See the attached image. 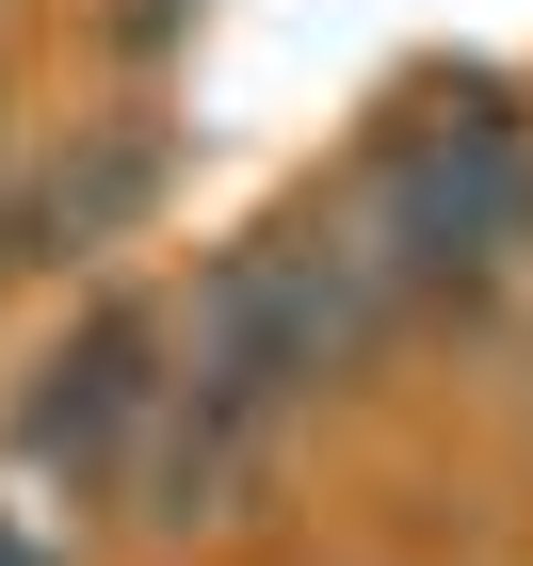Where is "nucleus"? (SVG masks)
Masks as SVG:
<instances>
[{"label": "nucleus", "instance_id": "obj_3", "mask_svg": "<svg viewBox=\"0 0 533 566\" xmlns=\"http://www.w3.org/2000/svg\"><path fill=\"white\" fill-rule=\"evenodd\" d=\"M146 195H162V130H82L65 163H33L17 195H0V260L65 275V260H97V243H114Z\"/></svg>", "mask_w": 533, "mask_h": 566}, {"label": "nucleus", "instance_id": "obj_4", "mask_svg": "<svg viewBox=\"0 0 533 566\" xmlns=\"http://www.w3.org/2000/svg\"><path fill=\"white\" fill-rule=\"evenodd\" d=\"M0 566H65V502H33V485H0Z\"/></svg>", "mask_w": 533, "mask_h": 566}, {"label": "nucleus", "instance_id": "obj_2", "mask_svg": "<svg viewBox=\"0 0 533 566\" xmlns=\"http://www.w3.org/2000/svg\"><path fill=\"white\" fill-rule=\"evenodd\" d=\"M162 405H178V324H162L146 292L82 307V324L33 356L17 421H0V485H33V502H65V518H82L97 485H130V470H146Z\"/></svg>", "mask_w": 533, "mask_h": 566}, {"label": "nucleus", "instance_id": "obj_1", "mask_svg": "<svg viewBox=\"0 0 533 566\" xmlns=\"http://www.w3.org/2000/svg\"><path fill=\"white\" fill-rule=\"evenodd\" d=\"M355 243L388 260L404 307L501 292V260L533 243V130L501 114V97H452V114L388 130V163L355 178Z\"/></svg>", "mask_w": 533, "mask_h": 566}]
</instances>
